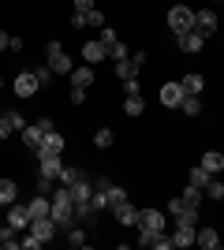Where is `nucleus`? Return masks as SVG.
Segmentation results:
<instances>
[{
  "mask_svg": "<svg viewBox=\"0 0 224 250\" xmlns=\"http://www.w3.org/2000/svg\"><path fill=\"white\" fill-rule=\"evenodd\" d=\"M53 220L56 228H75V220H79V213H75V202L71 194H67V187H60L53 194Z\"/></svg>",
  "mask_w": 224,
  "mask_h": 250,
  "instance_id": "nucleus-1",
  "label": "nucleus"
},
{
  "mask_svg": "<svg viewBox=\"0 0 224 250\" xmlns=\"http://www.w3.org/2000/svg\"><path fill=\"white\" fill-rule=\"evenodd\" d=\"M168 26H172V34H187V30H194V11L187 8V4H176V8L168 11Z\"/></svg>",
  "mask_w": 224,
  "mask_h": 250,
  "instance_id": "nucleus-2",
  "label": "nucleus"
},
{
  "mask_svg": "<svg viewBox=\"0 0 224 250\" xmlns=\"http://www.w3.org/2000/svg\"><path fill=\"white\" fill-rule=\"evenodd\" d=\"M53 131V120H38L34 127H26L22 131V142H26V149H41V142H45V135Z\"/></svg>",
  "mask_w": 224,
  "mask_h": 250,
  "instance_id": "nucleus-3",
  "label": "nucleus"
},
{
  "mask_svg": "<svg viewBox=\"0 0 224 250\" xmlns=\"http://www.w3.org/2000/svg\"><path fill=\"white\" fill-rule=\"evenodd\" d=\"M142 63H146V52H131L127 60H116V75L120 79H135L142 71Z\"/></svg>",
  "mask_w": 224,
  "mask_h": 250,
  "instance_id": "nucleus-4",
  "label": "nucleus"
},
{
  "mask_svg": "<svg viewBox=\"0 0 224 250\" xmlns=\"http://www.w3.org/2000/svg\"><path fill=\"white\" fill-rule=\"evenodd\" d=\"M67 194H71V202H75V209H79V206H86V202H90V198H94V183H90V179H75V183H71V187H67Z\"/></svg>",
  "mask_w": 224,
  "mask_h": 250,
  "instance_id": "nucleus-5",
  "label": "nucleus"
},
{
  "mask_svg": "<svg viewBox=\"0 0 224 250\" xmlns=\"http://www.w3.org/2000/svg\"><path fill=\"white\" fill-rule=\"evenodd\" d=\"M38 90H41V86H38V75L34 71H19L15 75V97H34Z\"/></svg>",
  "mask_w": 224,
  "mask_h": 250,
  "instance_id": "nucleus-6",
  "label": "nucleus"
},
{
  "mask_svg": "<svg viewBox=\"0 0 224 250\" xmlns=\"http://www.w3.org/2000/svg\"><path fill=\"white\" fill-rule=\"evenodd\" d=\"M34 235V239H41V243H49L56 235V220L53 217H38V220H30V228H26Z\"/></svg>",
  "mask_w": 224,
  "mask_h": 250,
  "instance_id": "nucleus-7",
  "label": "nucleus"
},
{
  "mask_svg": "<svg viewBox=\"0 0 224 250\" xmlns=\"http://www.w3.org/2000/svg\"><path fill=\"white\" fill-rule=\"evenodd\" d=\"M183 97H187L183 83H168V86H161V104H164V108H180Z\"/></svg>",
  "mask_w": 224,
  "mask_h": 250,
  "instance_id": "nucleus-8",
  "label": "nucleus"
},
{
  "mask_svg": "<svg viewBox=\"0 0 224 250\" xmlns=\"http://www.w3.org/2000/svg\"><path fill=\"white\" fill-rule=\"evenodd\" d=\"M176 45H180V52H187V56H194V52H202L205 38L198 30H187V34H176Z\"/></svg>",
  "mask_w": 224,
  "mask_h": 250,
  "instance_id": "nucleus-9",
  "label": "nucleus"
},
{
  "mask_svg": "<svg viewBox=\"0 0 224 250\" xmlns=\"http://www.w3.org/2000/svg\"><path fill=\"white\" fill-rule=\"evenodd\" d=\"M8 224L15 231H26V228H30V209L19 206V202H11V206H8Z\"/></svg>",
  "mask_w": 224,
  "mask_h": 250,
  "instance_id": "nucleus-10",
  "label": "nucleus"
},
{
  "mask_svg": "<svg viewBox=\"0 0 224 250\" xmlns=\"http://www.w3.org/2000/svg\"><path fill=\"white\" fill-rule=\"evenodd\" d=\"M194 30L202 34V38H209V34L217 30V11H213V8H202V11H194Z\"/></svg>",
  "mask_w": 224,
  "mask_h": 250,
  "instance_id": "nucleus-11",
  "label": "nucleus"
},
{
  "mask_svg": "<svg viewBox=\"0 0 224 250\" xmlns=\"http://www.w3.org/2000/svg\"><path fill=\"white\" fill-rule=\"evenodd\" d=\"M60 149H64V135H60V131H49L45 142H41V149H34V153L41 161V157H53V153H60Z\"/></svg>",
  "mask_w": 224,
  "mask_h": 250,
  "instance_id": "nucleus-12",
  "label": "nucleus"
},
{
  "mask_svg": "<svg viewBox=\"0 0 224 250\" xmlns=\"http://www.w3.org/2000/svg\"><path fill=\"white\" fill-rule=\"evenodd\" d=\"M139 228L164 231V213H161V209H142V213H139Z\"/></svg>",
  "mask_w": 224,
  "mask_h": 250,
  "instance_id": "nucleus-13",
  "label": "nucleus"
},
{
  "mask_svg": "<svg viewBox=\"0 0 224 250\" xmlns=\"http://www.w3.org/2000/svg\"><path fill=\"white\" fill-rule=\"evenodd\" d=\"M194 243L205 247V250H213V247H221V235H217V228H209V224H198V228H194Z\"/></svg>",
  "mask_w": 224,
  "mask_h": 250,
  "instance_id": "nucleus-14",
  "label": "nucleus"
},
{
  "mask_svg": "<svg viewBox=\"0 0 224 250\" xmlns=\"http://www.w3.org/2000/svg\"><path fill=\"white\" fill-rule=\"evenodd\" d=\"M26 209H30V220H38V217H53V202H49V194H34Z\"/></svg>",
  "mask_w": 224,
  "mask_h": 250,
  "instance_id": "nucleus-15",
  "label": "nucleus"
},
{
  "mask_svg": "<svg viewBox=\"0 0 224 250\" xmlns=\"http://www.w3.org/2000/svg\"><path fill=\"white\" fill-rule=\"evenodd\" d=\"M139 213H142V209H135L131 202H120V206H112V217H116L120 224H139Z\"/></svg>",
  "mask_w": 224,
  "mask_h": 250,
  "instance_id": "nucleus-16",
  "label": "nucleus"
},
{
  "mask_svg": "<svg viewBox=\"0 0 224 250\" xmlns=\"http://www.w3.org/2000/svg\"><path fill=\"white\" fill-rule=\"evenodd\" d=\"M49 67H53V75H71L75 60L67 56V52H53V56H49Z\"/></svg>",
  "mask_w": 224,
  "mask_h": 250,
  "instance_id": "nucleus-17",
  "label": "nucleus"
},
{
  "mask_svg": "<svg viewBox=\"0 0 224 250\" xmlns=\"http://www.w3.org/2000/svg\"><path fill=\"white\" fill-rule=\"evenodd\" d=\"M202 168L209 172V176L224 172V153H217V149H205V153H202Z\"/></svg>",
  "mask_w": 224,
  "mask_h": 250,
  "instance_id": "nucleus-18",
  "label": "nucleus"
},
{
  "mask_svg": "<svg viewBox=\"0 0 224 250\" xmlns=\"http://www.w3.org/2000/svg\"><path fill=\"white\" fill-rule=\"evenodd\" d=\"M71 86L90 90V86H94V67H90V63H86V67H75V71H71Z\"/></svg>",
  "mask_w": 224,
  "mask_h": 250,
  "instance_id": "nucleus-19",
  "label": "nucleus"
},
{
  "mask_svg": "<svg viewBox=\"0 0 224 250\" xmlns=\"http://www.w3.org/2000/svg\"><path fill=\"white\" fill-rule=\"evenodd\" d=\"M82 56H86L90 63H101V60H108V49H105L101 42H86V45H82Z\"/></svg>",
  "mask_w": 224,
  "mask_h": 250,
  "instance_id": "nucleus-20",
  "label": "nucleus"
},
{
  "mask_svg": "<svg viewBox=\"0 0 224 250\" xmlns=\"http://www.w3.org/2000/svg\"><path fill=\"white\" fill-rule=\"evenodd\" d=\"M41 176H49V179H56L60 172H64V165H60V153H53V157H41V168H38Z\"/></svg>",
  "mask_w": 224,
  "mask_h": 250,
  "instance_id": "nucleus-21",
  "label": "nucleus"
},
{
  "mask_svg": "<svg viewBox=\"0 0 224 250\" xmlns=\"http://www.w3.org/2000/svg\"><path fill=\"white\" fill-rule=\"evenodd\" d=\"M15 198H19V187H15V179H0V206L8 209Z\"/></svg>",
  "mask_w": 224,
  "mask_h": 250,
  "instance_id": "nucleus-22",
  "label": "nucleus"
},
{
  "mask_svg": "<svg viewBox=\"0 0 224 250\" xmlns=\"http://www.w3.org/2000/svg\"><path fill=\"white\" fill-rule=\"evenodd\" d=\"M183 90H187V94H202V90H205V79L198 71H187V75H183Z\"/></svg>",
  "mask_w": 224,
  "mask_h": 250,
  "instance_id": "nucleus-23",
  "label": "nucleus"
},
{
  "mask_svg": "<svg viewBox=\"0 0 224 250\" xmlns=\"http://www.w3.org/2000/svg\"><path fill=\"white\" fill-rule=\"evenodd\" d=\"M180 108H183V116H198L202 112V94H187Z\"/></svg>",
  "mask_w": 224,
  "mask_h": 250,
  "instance_id": "nucleus-24",
  "label": "nucleus"
},
{
  "mask_svg": "<svg viewBox=\"0 0 224 250\" xmlns=\"http://www.w3.org/2000/svg\"><path fill=\"white\" fill-rule=\"evenodd\" d=\"M194 243V228H183V224H176V235H172V247H191Z\"/></svg>",
  "mask_w": 224,
  "mask_h": 250,
  "instance_id": "nucleus-25",
  "label": "nucleus"
},
{
  "mask_svg": "<svg viewBox=\"0 0 224 250\" xmlns=\"http://www.w3.org/2000/svg\"><path fill=\"white\" fill-rule=\"evenodd\" d=\"M123 112H127V116H142V112H146V101H142V94H131L127 101H123Z\"/></svg>",
  "mask_w": 224,
  "mask_h": 250,
  "instance_id": "nucleus-26",
  "label": "nucleus"
},
{
  "mask_svg": "<svg viewBox=\"0 0 224 250\" xmlns=\"http://www.w3.org/2000/svg\"><path fill=\"white\" fill-rule=\"evenodd\" d=\"M176 224H183V228H198V209L187 206L183 213H176Z\"/></svg>",
  "mask_w": 224,
  "mask_h": 250,
  "instance_id": "nucleus-27",
  "label": "nucleus"
},
{
  "mask_svg": "<svg viewBox=\"0 0 224 250\" xmlns=\"http://www.w3.org/2000/svg\"><path fill=\"white\" fill-rule=\"evenodd\" d=\"M209 179H213V176H209V172H205V168L198 165V168H191V176H187V183H191V187H202V190H205V183H209Z\"/></svg>",
  "mask_w": 224,
  "mask_h": 250,
  "instance_id": "nucleus-28",
  "label": "nucleus"
},
{
  "mask_svg": "<svg viewBox=\"0 0 224 250\" xmlns=\"http://www.w3.org/2000/svg\"><path fill=\"white\" fill-rule=\"evenodd\" d=\"M120 202H127V190H123V187H108L105 190V206L112 209V206H120Z\"/></svg>",
  "mask_w": 224,
  "mask_h": 250,
  "instance_id": "nucleus-29",
  "label": "nucleus"
},
{
  "mask_svg": "<svg viewBox=\"0 0 224 250\" xmlns=\"http://www.w3.org/2000/svg\"><path fill=\"white\" fill-rule=\"evenodd\" d=\"M205 198H213V202L224 198V183L221 179H209V183H205Z\"/></svg>",
  "mask_w": 224,
  "mask_h": 250,
  "instance_id": "nucleus-30",
  "label": "nucleus"
},
{
  "mask_svg": "<svg viewBox=\"0 0 224 250\" xmlns=\"http://www.w3.org/2000/svg\"><path fill=\"white\" fill-rule=\"evenodd\" d=\"M183 202L198 209V206H202V187H187V190H183Z\"/></svg>",
  "mask_w": 224,
  "mask_h": 250,
  "instance_id": "nucleus-31",
  "label": "nucleus"
},
{
  "mask_svg": "<svg viewBox=\"0 0 224 250\" xmlns=\"http://www.w3.org/2000/svg\"><path fill=\"white\" fill-rule=\"evenodd\" d=\"M97 42L105 45V49H112V45H116L120 38H116V30H112V26H108V22H105V26H101V38H97Z\"/></svg>",
  "mask_w": 224,
  "mask_h": 250,
  "instance_id": "nucleus-32",
  "label": "nucleus"
},
{
  "mask_svg": "<svg viewBox=\"0 0 224 250\" xmlns=\"http://www.w3.org/2000/svg\"><path fill=\"white\" fill-rule=\"evenodd\" d=\"M56 179H60L64 187H71L75 179H82V168H64V172H60V176H56Z\"/></svg>",
  "mask_w": 224,
  "mask_h": 250,
  "instance_id": "nucleus-33",
  "label": "nucleus"
},
{
  "mask_svg": "<svg viewBox=\"0 0 224 250\" xmlns=\"http://www.w3.org/2000/svg\"><path fill=\"white\" fill-rule=\"evenodd\" d=\"M94 146L97 149H108V146H112V131H108V127H101V131L94 135Z\"/></svg>",
  "mask_w": 224,
  "mask_h": 250,
  "instance_id": "nucleus-34",
  "label": "nucleus"
},
{
  "mask_svg": "<svg viewBox=\"0 0 224 250\" xmlns=\"http://www.w3.org/2000/svg\"><path fill=\"white\" fill-rule=\"evenodd\" d=\"M34 194H53V179L38 172V183H34Z\"/></svg>",
  "mask_w": 224,
  "mask_h": 250,
  "instance_id": "nucleus-35",
  "label": "nucleus"
},
{
  "mask_svg": "<svg viewBox=\"0 0 224 250\" xmlns=\"http://www.w3.org/2000/svg\"><path fill=\"white\" fill-rule=\"evenodd\" d=\"M67 243H71V247H86V231L82 228H67Z\"/></svg>",
  "mask_w": 224,
  "mask_h": 250,
  "instance_id": "nucleus-36",
  "label": "nucleus"
},
{
  "mask_svg": "<svg viewBox=\"0 0 224 250\" xmlns=\"http://www.w3.org/2000/svg\"><path fill=\"white\" fill-rule=\"evenodd\" d=\"M86 26H97V30H101V26H105V15H101V11H86Z\"/></svg>",
  "mask_w": 224,
  "mask_h": 250,
  "instance_id": "nucleus-37",
  "label": "nucleus"
},
{
  "mask_svg": "<svg viewBox=\"0 0 224 250\" xmlns=\"http://www.w3.org/2000/svg\"><path fill=\"white\" fill-rule=\"evenodd\" d=\"M108 56H112V60H127L131 52H127V45H123V42H116L112 49H108Z\"/></svg>",
  "mask_w": 224,
  "mask_h": 250,
  "instance_id": "nucleus-38",
  "label": "nucleus"
},
{
  "mask_svg": "<svg viewBox=\"0 0 224 250\" xmlns=\"http://www.w3.org/2000/svg\"><path fill=\"white\" fill-rule=\"evenodd\" d=\"M123 94H142V86H139V79H123Z\"/></svg>",
  "mask_w": 224,
  "mask_h": 250,
  "instance_id": "nucleus-39",
  "label": "nucleus"
},
{
  "mask_svg": "<svg viewBox=\"0 0 224 250\" xmlns=\"http://www.w3.org/2000/svg\"><path fill=\"white\" fill-rule=\"evenodd\" d=\"M34 75H38V86H49V79H53V67H38Z\"/></svg>",
  "mask_w": 224,
  "mask_h": 250,
  "instance_id": "nucleus-40",
  "label": "nucleus"
},
{
  "mask_svg": "<svg viewBox=\"0 0 224 250\" xmlns=\"http://www.w3.org/2000/svg\"><path fill=\"white\" fill-rule=\"evenodd\" d=\"M22 247H26V250H41L45 243H41V239H34L30 231H26V235H22Z\"/></svg>",
  "mask_w": 224,
  "mask_h": 250,
  "instance_id": "nucleus-41",
  "label": "nucleus"
},
{
  "mask_svg": "<svg viewBox=\"0 0 224 250\" xmlns=\"http://www.w3.org/2000/svg\"><path fill=\"white\" fill-rule=\"evenodd\" d=\"M4 116L11 120V127H15V131H26V124H22V116H19V112H11V108H8Z\"/></svg>",
  "mask_w": 224,
  "mask_h": 250,
  "instance_id": "nucleus-42",
  "label": "nucleus"
},
{
  "mask_svg": "<svg viewBox=\"0 0 224 250\" xmlns=\"http://www.w3.org/2000/svg\"><path fill=\"white\" fill-rule=\"evenodd\" d=\"M11 131H15V127H11V120H8V116H4V112H0V138H8Z\"/></svg>",
  "mask_w": 224,
  "mask_h": 250,
  "instance_id": "nucleus-43",
  "label": "nucleus"
},
{
  "mask_svg": "<svg viewBox=\"0 0 224 250\" xmlns=\"http://www.w3.org/2000/svg\"><path fill=\"white\" fill-rule=\"evenodd\" d=\"M75 11H79V15H86V11H94V0H75Z\"/></svg>",
  "mask_w": 224,
  "mask_h": 250,
  "instance_id": "nucleus-44",
  "label": "nucleus"
},
{
  "mask_svg": "<svg viewBox=\"0 0 224 250\" xmlns=\"http://www.w3.org/2000/svg\"><path fill=\"white\" fill-rule=\"evenodd\" d=\"M168 209H172V217H176V213H183V209H187V202H183V198H172Z\"/></svg>",
  "mask_w": 224,
  "mask_h": 250,
  "instance_id": "nucleus-45",
  "label": "nucleus"
},
{
  "mask_svg": "<svg viewBox=\"0 0 224 250\" xmlns=\"http://www.w3.org/2000/svg\"><path fill=\"white\" fill-rule=\"evenodd\" d=\"M86 101V90H79V86H71V104H82Z\"/></svg>",
  "mask_w": 224,
  "mask_h": 250,
  "instance_id": "nucleus-46",
  "label": "nucleus"
},
{
  "mask_svg": "<svg viewBox=\"0 0 224 250\" xmlns=\"http://www.w3.org/2000/svg\"><path fill=\"white\" fill-rule=\"evenodd\" d=\"M71 26H75V30H82V26H86V15H79V11H75V15H71Z\"/></svg>",
  "mask_w": 224,
  "mask_h": 250,
  "instance_id": "nucleus-47",
  "label": "nucleus"
},
{
  "mask_svg": "<svg viewBox=\"0 0 224 250\" xmlns=\"http://www.w3.org/2000/svg\"><path fill=\"white\" fill-rule=\"evenodd\" d=\"M8 49H11V34L0 30V52H8Z\"/></svg>",
  "mask_w": 224,
  "mask_h": 250,
  "instance_id": "nucleus-48",
  "label": "nucleus"
},
{
  "mask_svg": "<svg viewBox=\"0 0 224 250\" xmlns=\"http://www.w3.org/2000/svg\"><path fill=\"white\" fill-rule=\"evenodd\" d=\"M8 231H11V224H8V228H0V247H4V235H8Z\"/></svg>",
  "mask_w": 224,
  "mask_h": 250,
  "instance_id": "nucleus-49",
  "label": "nucleus"
},
{
  "mask_svg": "<svg viewBox=\"0 0 224 250\" xmlns=\"http://www.w3.org/2000/svg\"><path fill=\"white\" fill-rule=\"evenodd\" d=\"M0 90H4V79H0Z\"/></svg>",
  "mask_w": 224,
  "mask_h": 250,
  "instance_id": "nucleus-50",
  "label": "nucleus"
},
{
  "mask_svg": "<svg viewBox=\"0 0 224 250\" xmlns=\"http://www.w3.org/2000/svg\"><path fill=\"white\" fill-rule=\"evenodd\" d=\"M217 4H224V0H217Z\"/></svg>",
  "mask_w": 224,
  "mask_h": 250,
  "instance_id": "nucleus-51",
  "label": "nucleus"
},
{
  "mask_svg": "<svg viewBox=\"0 0 224 250\" xmlns=\"http://www.w3.org/2000/svg\"><path fill=\"white\" fill-rule=\"evenodd\" d=\"M221 247H224V239H221Z\"/></svg>",
  "mask_w": 224,
  "mask_h": 250,
  "instance_id": "nucleus-52",
  "label": "nucleus"
}]
</instances>
